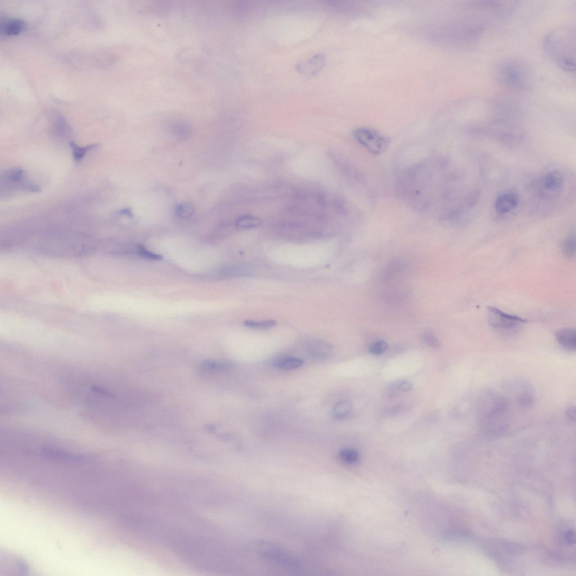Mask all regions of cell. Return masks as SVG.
I'll list each match as a JSON object with an SVG mask.
<instances>
[{"instance_id":"5bb4252c","label":"cell","mask_w":576,"mask_h":576,"mask_svg":"<svg viewBox=\"0 0 576 576\" xmlns=\"http://www.w3.org/2000/svg\"><path fill=\"white\" fill-rule=\"evenodd\" d=\"M25 23L21 19L7 18L3 19L0 25V31L5 36H15L23 31Z\"/></svg>"},{"instance_id":"cb8c5ba5","label":"cell","mask_w":576,"mask_h":576,"mask_svg":"<svg viewBox=\"0 0 576 576\" xmlns=\"http://www.w3.org/2000/svg\"><path fill=\"white\" fill-rule=\"evenodd\" d=\"M421 339L422 341L426 343L427 345L430 346L434 349H438L440 347V343L439 339L436 337L434 334H433L430 332H424L421 335Z\"/></svg>"},{"instance_id":"d4e9b609","label":"cell","mask_w":576,"mask_h":576,"mask_svg":"<svg viewBox=\"0 0 576 576\" xmlns=\"http://www.w3.org/2000/svg\"><path fill=\"white\" fill-rule=\"evenodd\" d=\"M137 253L139 256L149 259V260L159 261L162 259V257L160 255L150 252L142 246L137 247Z\"/></svg>"},{"instance_id":"8992f818","label":"cell","mask_w":576,"mask_h":576,"mask_svg":"<svg viewBox=\"0 0 576 576\" xmlns=\"http://www.w3.org/2000/svg\"><path fill=\"white\" fill-rule=\"evenodd\" d=\"M354 137L359 144L374 156L381 155L384 153L390 144L388 137L368 127H359L355 129Z\"/></svg>"},{"instance_id":"f1b7e54d","label":"cell","mask_w":576,"mask_h":576,"mask_svg":"<svg viewBox=\"0 0 576 576\" xmlns=\"http://www.w3.org/2000/svg\"><path fill=\"white\" fill-rule=\"evenodd\" d=\"M575 407H568L566 411V416L568 420L571 421H575L576 419V412Z\"/></svg>"},{"instance_id":"ffe728a7","label":"cell","mask_w":576,"mask_h":576,"mask_svg":"<svg viewBox=\"0 0 576 576\" xmlns=\"http://www.w3.org/2000/svg\"><path fill=\"white\" fill-rule=\"evenodd\" d=\"M194 207L191 203H184L178 205L176 208V213L178 217L181 219H188L194 215Z\"/></svg>"},{"instance_id":"d6986e66","label":"cell","mask_w":576,"mask_h":576,"mask_svg":"<svg viewBox=\"0 0 576 576\" xmlns=\"http://www.w3.org/2000/svg\"><path fill=\"white\" fill-rule=\"evenodd\" d=\"M70 146L72 150L73 158L76 161L82 160L88 152L95 150L99 147L98 145L96 144L81 147L77 145L74 142L70 143Z\"/></svg>"},{"instance_id":"7c38bea8","label":"cell","mask_w":576,"mask_h":576,"mask_svg":"<svg viewBox=\"0 0 576 576\" xmlns=\"http://www.w3.org/2000/svg\"><path fill=\"white\" fill-rule=\"evenodd\" d=\"M555 338L563 349L569 351H576V332L574 328L560 329L556 332Z\"/></svg>"},{"instance_id":"ba28073f","label":"cell","mask_w":576,"mask_h":576,"mask_svg":"<svg viewBox=\"0 0 576 576\" xmlns=\"http://www.w3.org/2000/svg\"><path fill=\"white\" fill-rule=\"evenodd\" d=\"M506 389L516 397L517 404L521 408L528 409L535 403V392L532 385L523 380L509 381Z\"/></svg>"},{"instance_id":"3957f363","label":"cell","mask_w":576,"mask_h":576,"mask_svg":"<svg viewBox=\"0 0 576 576\" xmlns=\"http://www.w3.org/2000/svg\"><path fill=\"white\" fill-rule=\"evenodd\" d=\"M545 51L564 72L576 71V32L572 26H562L552 30L543 41Z\"/></svg>"},{"instance_id":"f546056e","label":"cell","mask_w":576,"mask_h":576,"mask_svg":"<svg viewBox=\"0 0 576 576\" xmlns=\"http://www.w3.org/2000/svg\"><path fill=\"white\" fill-rule=\"evenodd\" d=\"M121 214L125 215L127 216H131V215H132V213H131V211L129 210V209H125V210H122Z\"/></svg>"},{"instance_id":"9a60e30c","label":"cell","mask_w":576,"mask_h":576,"mask_svg":"<svg viewBox=\"0 0 576 576\" xmlns=\"http://www.w3.org/2000/svg\"><path fill=\"white\" fill-rule=\"evenodd\" d=\"M576 246L575 233H571L566 236L560 244V249L563 256L569 259L574 258L576 254Z\"/></svg>"},{"instance_id":"44dd1931","label":"cell","mask_w":576,"mask_h":576,"mask_svg":"<svg viewBox=\"0 0 576 576\" xmlns=\"http://www.w3.org/2000/svg\"><path fill=\"white\" fill-rule=\"evenodd\" d=\"M339 455L343 462L350 465L357 463L359 459L358 452L352 448H345L342 450L340 452Z\"/></svg>"},{"instance_id":"484cf974","label":"cell","mask_w":576,"mask_h":576,"mask_svg":"<svg viewBox=\"0 0 576 576\" xmlns=\"http://www.w3.org/2000/svg\"><path fill=\"white\" fill-rule=\"evenodd\" d=\"M388 347V343L385 341H379L374 343L370 347V352L373 355H381L385 353Z\"/></svg>"},{"instance_id":"2e32d148","label":"cell","mask_w":576,"mask_h":576,"mask_svg":"<svg viewBox=\"0 0 576 576\" xmlns=\"http://www.w3.org/2000/svg\"><path fill=\"white\" fill-rule=\"evenodd\" d=\"M302 359L297 357H286L280 359L276 362L278 368L285 371L295 370L300 368L303 364Z\"/></svg>"},{"instance_id":"7402d4cb","label":"cell","mask_w":576,"mask_h":576,"mask_svg":"<svg viewBox=\"0 0 576 576\" xmlns=\"http://www.w3.org/2000/svg\"><path fill=\"white\" fill-rule=\"evenodd\" d=\"M276 322L272 320L263 321H246L245 325L247 327L258 329H265L275 326Z\"/></svg>"},{"instance_id":"e0dca14e","label":"cell","mask_w":576,"mask_h":576,"mask_svg":"<svg viewBox=\"0 0 576 576\" xmlns=\"http://www.w3.org/2000/svg\"><path fill=\"white\" fill-rule=\"evenodd\" d=\"M353 409V405L349 401L343 400L339 402L333 408V415L338 419H345L350 414Z\"/></svg>"},{"instance_id":"52a82bcc","label":"cell","mask_w":576,"mask_h":576,"mask_svg":"<svg viewBox=\"0 0 576 576\" xmlns=\"http://www.w3.org/2000/svg\"><path fill=\"white\" fill-rule=\"evenodd\" d=\"M537 183L539 196L549 200L557 198L561 194L565 180L561 172L552 169L543 174Z\"/></svg>"},{"instance_id":"277c9868","label":"cell","mask_w":576,"mask_h":576,"mask_svg":"<svg viewBox=\"0 0 576 576\" xmlns=\"http://www.w3.org/2000/svg\"><path fill=\"white\" fill-rule=\"evenodd\" d=\"M497 83L506 90L525 91L531 86V72L527 65L517 59H505L498 63L494 71Z\"/></svg>"},{"instance_id":"8fae6325","label":"cell","mask_w":576,"mask_h":576,"mask_svg":"<svg viewBox=\"0 0 576 576\" xmlns=\"http://www.w3.org/2000/svg\"><path fill=\"white\" fill-rule=\"evenodd\" d=\"M326 59L322 54H316L307 61H301L297 64L298 71L306 76L316 75L323 68Z\"/></svg>"},{"instance_id":"603a6c76","label":"cell","mask_w":576,"mask_h":576,"mask_svg":"<svg viewBox=\"0 0 576 576\" xmlns=\"http://www.w3.org/2000/svg\"><path fill=\"white\" fill-rule=\"evenodd\" d=\"M25 171L22 169L17 168L10 170L5 173L3 178H4L5 181L15 183L21 181L25 177Z\"/></svg>"},{"instance_id":"30bf717a","label":"cell","mask_w":576,"mask_h":576,"mask_svg":"<svg viewBox=\"0 0 576 576\" xmlns=\"http://www.w3.org/2000/svg\"><path fill=\"white\" fill-rule=\"evenodd\" d=\"M520 202V196L516 192L501 193L494 201V210L499 215H506L515 210L519 206Z\"/></svg>"},{"instance_id":"4fadbf2b","label":"cell","mask_w":576,"mask_h":576,"mask_svg":"<svg viewBox=\"0 0 576 576\" xmlns=\"http://www.w3.org/2000/svg\"><path fill=\"white\" fill-rule=\"evenodd\" d=\"M307 351L313 357L324 359L330 357L332 347L330 344L326 342L321 340H314L308 343Z\"/></svg>"},{"instance_id":"4316f807","label":"cell","mask_w":576,"mask_h":576,"mask_svg":"<svg viewBox=\"0 0 576 576\" xmlns=\"http://www.w3.org/2000/svg\"><path fill=\"white\" fill-rule=\"evenodd\" d=\"M392 388L399 389L403 391H409L412 388V385L411 382L407 381H399L394 383Z\"/></svg>"},{"instance_id":"6da1fadb","label":"cell","mask_w":576,"mask_h":576,"mask_svg":"<svg viewBox=\"0 0 576 576\" xmlns=\"http://www.w3.org/2000/svg\"><path fill=\"white\" fill-rule=\"evenodd\" d=\"M447 165L444 158L435 157L411 166L398 180V195L413 210L435 214L451 181Z\"/></svg>"},{"instance_id":"9c48e42d","label":"cell","mask_w":576,"mask_h":576,"mask_svg":"<svg viewBox=\"0 0 576 576\" xmlns=\"http://www.w3.org/2000/svg\"><path fill=\"white\" fill-rule=\"evenodd\" d=\"M519 3L517 1H471L470 7L494 16L506 17L514 13Z\"/></svg>"},{"instance_id":"83f0119b","label":"cell","mask_w":576,"mask_h":576,"mask_svg":"<svg viewBox=\"0 0 576 576\" xmlns=\"http://www.w3.org/2000/svg\"><path fill=\"white\" fill-rule=\"evenodd\" d=\"M564 539L566 543L569 545H574L576 542L575 533L572 529H569L564 535Z\"/></svg>"},{"instance_id":"ac0fdd59","label":"cell","mask_w":576,"mask_h":576,"mask_svg":"<svg viewBox=\"0 0 576 576\" xmlns=\"http://www.w3.org/2000/svg\"><path fill=\"white\" fill-rule=\"evenodd\" d=\"M261 220L250 215L242 216L236 222V226L240 229H248L261 225Z\"/></svg>"},{"instance_id":"5b68a950","label":"cell","mask_w":576,"mask_h":576,"mask_svg":"<svg viewBox=\"0 0 576 576\" xmlns=\"http://www.w3.org/2000/svg\"><path fill=\"white\" fill-rule=\"evenodd\" d=\"M489 326L501 334L515 333L527 323V321L517 315L508 314L496 307H490L488 310Z\"/></svg>"},{"instance_id":"7a4b0ae2","label":"cell","mask_w":576,"mask_h":576,"mask_svg":"<svg viewBox=\"0 0 576 576\" xmlns=\"http://www.w3.org/2000/svg\"><path fill=\"white\" fill-rule=\"evenodd\" d=\"M477 420L483 432L500 435L509 426L510 406L507 398L492 390H486L479 398Z\"/></svg>"}]
</instances>
